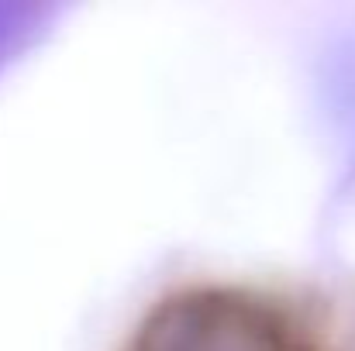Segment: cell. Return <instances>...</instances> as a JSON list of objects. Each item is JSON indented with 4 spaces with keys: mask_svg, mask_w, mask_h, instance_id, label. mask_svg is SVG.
Returning <instances> with one entry per match:
<instances>
[{
    "mask_svg": "<svg viewBox=\"0 0 355 351\" xmlns=\"http://www.w3.org/2000/svg\"><path fill=\"white\" fill-rule=\"evenodd\" d=\"M121 351H324L272 300L235 286H190L159 300Z\"/></svg>",
    "mask_w": 355,
    "mask_h": 351,
    "instance_id": "obj_1",
    "label": "cell"
},
{
    "mask_svg": "<svg viewBox=\"0 0 355 351\" xmlns=\"http://www.w3.org/2000/svg\"><path fill=\"white\" fill-rule=\"evenodd\" d=\"M45 17H49L45 7L0 0V66L10 62V59L31 42V35L42 28Z\"/></svg>",
    "mask_w": 355,
    "mask_h": 351,
    "instance_id": "obj_2",
    "label": "cell"
},
{
    "mask_svg": "<svg viewBox=\"0 0 355 351\" xmlns=\"http://www.w3.org/2000/svg\"><path fill=\"white\" fill-rule=\"evenodd\" d=\"M331 107L338 117V127L345 134V145H349V155H352L355 165V45L338 55L335 62V73H331Z\"/></svg>",
    "mask_w": 355,
    "mask_h": 351,
    "instance_id": "obj_3",
    "label": "cell"
}]
</instances>
